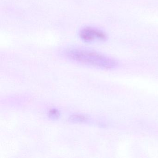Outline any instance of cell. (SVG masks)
Segmentation results:
<instances>
[{
    "label": "cell",
    "mask_w": 158,
    "mask_h": 158,
    "mask_svg": "<svg viewBox=\"0 0 158 158\" xmlns=\"http://www.w3.org/2000/svg\"><path fill=\"white\" fill-rule=\"evenodd\" d=\"M69 120L73 123H87L89 121V118L86 115L81 114H73L69 118Z\"/></svg>",
    "instance_id": "3"
},
{
    "label": "cell",
    "mask_w": 158,
    "mask_h": 158,
    "mask_svg": "<svg viewBox=\"0 0 158 158\" xmlns=\"http://www.w3.org/2000/svg\"><path fill=\"white\" fill-rule=\"evenodd\" d=\"M60 113L57 109H52L49 111L48 116L51 119L56 120L60 117Z\"/></svg>",
    "instance_id": "4"
},
{
    "label": "cell",
    "mask_w": 158,
    "mask_h": 158,
    "mask_svg": "<svg viewBox=\"0 0 158 158\" xmlns=\"http://www.w3.org/2000/svg\"><path fill=\"white\" fill-rule=\"evenodd\" d=\"M64 54L72 60L97 68L113 69L118 65V62L114 59L93 51L68 49L64 52Z\"/></svg>",
    "instance_id": "1"
},
{
    "label": "cell",
    "mask_w": 158,
    "mask_h": 158,
    "mask_svg": "<svg viewBox=\"0 0 158 158\" xmlns=\"http://www.w3.org/2000/svg\"><path fill=\"white\" fill-rule=\"evenodd\" d=\"M81 40L87 43L102 42L108 38L107 34L101 29L91 27H86L82 28L79 33Z\"/></svg>",
    "instance_id": "2"
}]
</instances>
